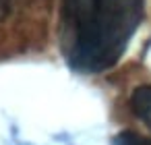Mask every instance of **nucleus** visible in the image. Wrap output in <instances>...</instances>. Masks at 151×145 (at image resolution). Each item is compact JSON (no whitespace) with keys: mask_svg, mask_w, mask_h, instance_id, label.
I'll use <instances>...</instances> for the list:
<instances>
[{"mask_svg":"<svg viewBox=\"0 0 151 145\" xmlns=\"http://www.w3.org/2000/svg\"><path fill=\"white\" fill-rule=\"evenodd\" d=\"M145 0H60V42L79 73H101L126 52Z\"/></svg>","mask_w":151,"mask_h":145,"instance_id":"nucleus-1","label":"nucleus"},{"mask_svg":"<svg viewBox=\"0 0 151 145\" xmlns=\"http://www.w3.org/2000/svg\"><path fill=\"white\" fill-rule=\"evenodd\" d=\"M130 106H132V112L151 128V85H143L134 89Z\"/></svg>","mask_w":151,"mask_h":145,"instance_id":"nucleus-2","label":"nucleus"},{"mask_svg":"<svg viewBox=\"0 0 151 145\" xmlns=\"http://www.w3.org/2000/svg\"><path fill=\"white\" fill-rule=\"evenodd\" d=\"M9 6H11V0H0V19H4V17H6Z\"/></svg>","mask_w":151,"mask_h":145,"instance_id":"nucleus-3","label":"nucleus"}]
</instances>
